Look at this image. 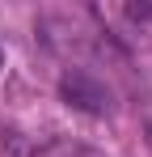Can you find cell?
I'll use <instances>...</instances> for the list:
<instances>
[{"label": "cell", "mask_w": 152, "mask_h": 157, "mask_svg": "<svg viewBox=\"0 0 152 157\" xmlns=\"http://www.w3.org/2000/svg\"><path fill=\"white\" fill-rule=\"evenodd\" d=\"M131 17H144V21H152V4H131Z\"/></svg>", "instance_id": "2"}, {"label": "cell", "mask_w": 152, "mask_h": 157, "mask_svg": "<svg viewBox=\"0 0 152 157\" xmlns=\"http://www.w3.org/2000/svg\"><path fill=\"white\" fill-rule=\"evenodd\" d=\"M0 59H4V55H0Z\"/></svg>", "instance_id": "4"}, {"label": "cell", "mask_w": 152, "mask_h": 157, "mask_svg": "<svg viewBox=\"0 0 152 157\" xmlns=\"http://www.w3.org/2000/svg\"><path fill=\"white\" fill-rule=\"evenodd\" d=\"M148 136H152V123H148Z\"/></svg>", "instance_id": "3"}, {"label": "cell", "mask_w": 152, "mask_h": 157, "mask_svg": "<svg viewBox=\"0 0 152 157\" xmlns=\"http://www.w3.org/2000/svg\"><path fill=\"white\" fill-rule=\"evenodd\" d=\"M63 98H68L72 106H80V110H93V115H101V110L110 106V94H106L93 77H85V72L63 77Z\"/></svg>", "instance_id": "1"}]
</instances>
